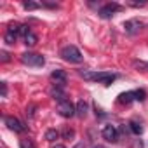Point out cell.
<instances>
[{
    "label": "cell",
    "mask_w": 148,
    "mask_h": 148,
    "mask_svg": "<svg viewBox=\"0 0 148 148\" xmlns=\"http://www.w3.org/2000/svg\"><path fill=\"white\" fill-rule=\"evenodd\" d=\"M23 7L26 11H35L38 7H42V4H37V2H23Z\"/></svg>",
    "instance_id": "cell-18"
},
{
    "label": "cell",
    "mask_w": 148,
    "mask_h": 148,
    "mask_svg": "<svg viewBox=\"0 0 148 148\" xmlns=\"http://www.w3.org/2000/svg\"><path fill=\"white\" fill-rule=\"evenodd\" d=\"M119 11H122V5H119V4H115V2H110V4L103 5L98 14H99L103 19H110V18L113 16V12H119Z\"/></svg>",
    "instance_id": "cell-5"
},
{
    "label": "cell",
    "mask_w": 148,
    "mask_h": 148,
    "mask_svg": "<svg viewBox=\"0 0 148 148\" xmlns=\"http://www.w3.org/2000/svg\"><path fill=\"white\" fill-rule=\"evenodd\" d=\"M84 146H86V143H84V141H80V143H79V145H77L75 148H84Z\"/></svg>",
    "instance_id": "cell-24"
},
{
    "label": "cell",
    "mask_w": 148,
    "mask_h": 148,
    "mask_svg": "<svg viewBox=\"0 0 148 148\" xmlns=\"http://www.w3.org/2000/svg\"><path fill=\"white\" fill-rule=\"evenodd\" d=\"M5 125H7L11 131H14V132H23V131H25L23 122H21L19 119H16V117H5Z\"/></svg>",
    "instance_id": "cell-7"
},
{
    "label": "cell",
    "mask_w": 148,
    "mask_h": 148,
    "mask_svg": "<svg viewBox=\"0 0 148 148\" xmlns=\"http://www.w3.org/2000/svg\"><path fill=\"white\" fill-rule=\"evenodd\" d=\"M11 58H9V52L7 51H0V61H2V63H7Z\"/></svg>",
    "instance_id": "cell-21"
},
{
    "label": "cell",
    "mask_w": 148,
    "mask_h": 148,
    "mask_svg": "<svg viewBox=\"0 0 148 148\" xmlns=\"http://www.w3.org/2000/svg\"><path fill=\"white\" fill-rule=\"evenodd\" d=\"M0 87H2V98L7 96V84L5 82H0Z\"/></svg>",
    "instance_id": "cell-23"
},
{
    "label": "cell",
    "mask_w": 148,
    "mask_h": 148,
    "mask_svg": "<svg viewBox=\"0 0 148 148\" xmlns=\"http://www.w3.org/2000/svg\"><path fill=\"white\" fill-rule=\"evenodd\" d=\"M101 134H103V138H105L106 141H110V143H115L117 138H119V131L115 129V125H105L103 131H101Z\"/></svg>",
    "instance_id": "cell-8"
},
{
    "label": "cell",
    "mask_w": 148,
    "mask_h": 148,
    "mask_svg": "<svg viewBox=\"0 0 148 148\" xmlns=\"http://www.w3.org/2000/svg\"><path fill=\"white\" fill-rule=\"evenodd\" d=\"M129 129H131V131H132L134 134H138V136H139V134L143 132V127H141V124H139V122H136V120L129 122Z\"/></svg>",
    "instance_id": "cell-14"
},
{
    "label": "cell",
    "mask_w": 148,
    "mask_h": 148,
    "mask_svg": "<svg viewBox=\"0 0 148 148\" xmlns=\"http://www.w3.org/2000/svg\"><path fill=\"white\" fill-rule=\"evenodd\" d=\"M51 79L56 82L54 86H59V87H63V86L66 84V73H64L63 70H54V71L51 73Z\"/></svg>",
    "instance_id": "cell-10"
},
{
    "label": "cell",
    "mask_w": 148,
    "mask_h": 148,
    "mask_svg": "<svg viewBox=\"0 0 148 148\" xmlns=\"http://www.w3.org/2000/svg\"><path fill=\"white\" fill-rule=\"evenodd\" d=\"M61 58L70 63H80L82 61V52L75 45H66L61 49Z\"/></svg>",
    "instance_id": "cell-2"
},
{
    "label": "cell",
    "mask_w": 148,
    "mask_h": 148,
    "mask_svg": "<svg viewBox=\"0 0 148 148\" xmlns=\"http://www.w3.org/2000/svg\"><path fill=\"white\" fill-rule=\"evenodd\" d=\"M21 61L28 66H44L45 64V58L42 54H37V52H25L21 54Z\"/></svg>",
    "instance_id": "cell-3"
},
{
    "label": "cell",
    "mask_w": 148,
    "mask_h": 148,
    "mask_svg": "<svg viewBox=\"0 0 148 148\" xmlns=\"http://www.w3.org/2000/svg\"><path fill=\"white\" fill-rule=\"evenodd\" d=\"M58 112H59V115L64 117V119H71L73 115H77V108L73 106L68 99H66V101H61V103L58 105Z\"/></svg>",
    "instance_id": "cell-4"
},
{
    "label": "cell",
    "mask_w": 148,
    "mask_h": 148,
    "mask_svg": "<svg viewBox=\"0 0 148 148\" xmlns=\"http://www.w3.org/2000/svg\"><path fill=\"white\" fill-rule=\"evenodd\" d=\"M61 134H63V138H64V139H71L73 136H75V131L70 129V127H66V129H63V132H61Z\"/></svg>",
    "instance_id": "cell-20"
},
{
    "label": "cell",
    "mask_w": 148,
    "mask_h": 148,
    "mask_svg": "<svg viewBox=\"0 0 148 148\" xmlns=\"http://www.w3.org/2000/svg\"><path fill=\"white\" fill-rule=\"evenodd\" d=\"M143 28V23L139 21V19H129V21H125L124 23V30L127 32V33H138L139 30Z\"/></svg>",
    "instance_id": "cell-9"
},
{
    "label": "cell",
    "mask_w": 148,
    "mask_h": 148,
    "mask_svg": "<svg viewBox=\"0 0 148 148\" xmlns=\"http://www.w3.org/2000/svg\"><path fill=\"white\" fill-rule=\"evenodd\" d=\"M77 115L80 117V119H84L86 115H87V112H89V105H87V101L86 99H80L79 103H77Z\"/></svg>",
    "instance_id": "cell-12"
},
{
    "label": "cell",
    "mask_w": 148,
    "mask_h": 148,
    "mask_svg": "<svg viewBox=\"0 0 148 148\" xmlns=\"http://www.w3.org/2000/svg\"><path fill=\"white\" fill-rule=\"evenodd\" d=\"M28 33H30V28H28L26 25H21V26H19V35H23V38H25Z\"/></svg>",
    "instance_id": "cell-22"
},
{
    "label": "cell",
    "mask_w": 148,
    "mask_h": 148,
    "mask_svg": "<svg viewBox=\"0 0 148 148\" xmlns=\"http://www.w3.org/2000/svg\"><path fill=\"white\" fill-rule=\"evenodd\" d=\"M80 75L84 77V79H87V80H96V82H101V84H105V86H110L115 79H117V75L115 73H110V71H98V73H92V71H80Z\"/></svg>",
    "instance_id": "cell-1"
},
{
    "label": "cell",
    "mask_w": 148,
    "mask_h": 148,
    "mask_svg": "<svg viewBox=\"0 0 148 148\" xmlns=\"http://www.w3.org/2000/svg\"><path fill=\"white\" fill-rule=\"evenodd\" d=\"M49 94H51L54 99H58L59 103H61V101H66V94H64V91H63L59 86H58V87H52V89L49 91Z\"/></svg>",
    "instance_id": "cell-11"
},
{
    "label": "cell",
    "mask_w": 148,
    "mask_h": 148,
    "mask_svg": "<svg viewBox=\"0 0 148 148\" xmlns=\"http://www.w3.org/2000/svg\"><path fill=\"white\" fill-rule=\"evenodd\" d=\"M145 98H146V92L143 89H136L134 91V99L136 101H145Z\"/></svg>",
    "instance_id": "cell-19"
},
{
    "label": "cell",
    "mask_w": 148,
    "mask_h": 148,
    "mask_svg": "<svg viewBox=\"0 0 148 148\" xmlns=\"http://www.w3.org/2000/svg\"><path fill=\"white\" fill-rule=\"evenodd\" d=\"M25 44H26V45H30V47H32V45H35V44H37V35H35L33 32H30V33L25 37Z\"/></svg>",
    "instance_id": "cell-15"
},
{
    "label": "cell",
    "mask_w": 148,
    "mask_h": 148,
    "mask_svg": "<svg viewBox=\"0 0 148 148\" xmlns=\"http://www.w3.org/2000/svg\"><path fill=\"white\" fill-rule=\"evenodd\" d=\"M18 35H19V26H18V25H11L9 30H7L5 35H4L5 44H11V45H12V44L18 40Z\"/></svg>",
    "instance_id": "cell-6"
},
{
    "label": "cell",
    "mask_w": 148,
    "mask_h": 148,
    "mask_svg": "<svg viewBox=\"0 0 148 148\" xmlns=\"http://www.w3.org/2000/svg\"><path fill=\"white\" fill-rule=\"evenodd\" d=\"M94 148H105V146H94Z\"/></svg>",
    "instance_id": "cell-26"
},
{
    "label": "cell",
    "mask_w": 148,
    "mask_h": 148,
    "mask_svg": "<svg viewBox=\"0 0 148 148\" xmlns=\"http://www.w3.org/2000/svg\"><path fill=\"white\" fill-rule=\"evenodd\" d=\"M132 101H136L134 99V91H127V92H122L119 96V103H122V105H129Z\"/></svg>",
    "instance_id": "cell-13"
},
{
    "label": "cell",
    "mask_w": 148,
    "mask_h": 148,
    "mask_svg": "<svg viewBox=\"0 0 148 148\" xmlns=\"http://www.w3.org/2000/svg\"><path fill=\"white\" fill-rule=\"evenodd\" d=\"M58 138H59V132H58L56 129H49V131L45 132V139H47V141H56Z\"/></svg>",
    "instance_id": "cell-16"
},
{
    "label": "cell",
    "mask_w": 148,
    "mask_h": 148,
    "mask_svg": "<svg viewBox=\"0 0 148 148\" xmlns=\"http://www.w3.org/2000/svg\"><path fill=\"white\" fill-rule=\"evenodd\" d=\"M19 146H21V148H35V143H33V139H30V138H23V139L19 141Z\"/></svg>",
    "instance_id": "cell-17"
},
{
    "label": "cell",
    "mask_w": 148,
    "mask_h": 148,
    "mask_svg": "<svg viewBox=\"0 0 148 148\" xmlns=\"http://www.w3.org/2000/svg\"><path fill=\"white\" fill-rule=\"evenodd\" d=\"M52 148H64V145H54Z\"/></svg>",
    "instance_id": "cell-25"
}]
</instances>
